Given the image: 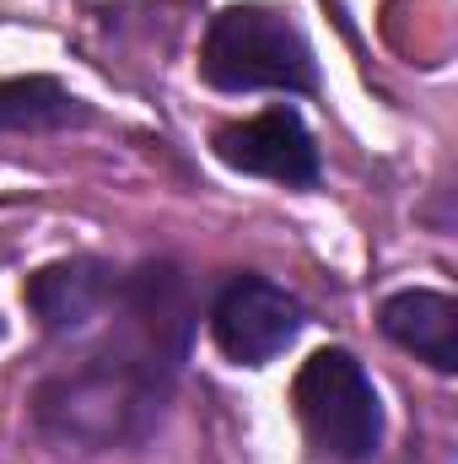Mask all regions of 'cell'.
<instances>
[{
	"label": "cell",
	"instance_id": "6",
	"mask_svg": "<svg viewBox=\"0 0 458 464\" xmlns=\"http://www.w3.org/2000/svg\"><path fill=\"white\" fill-rule=\"evenodd\" d=\"M119 276L98 259H60L43 265L27 281V308L38 314V324L49 335H81L92 324H103V314L114 308Z\"/></svg>",
	"mask_w": 458,
	"mask_h": 464
},
{
	"label": "cell",
	"instance_id": "1",
	"mask_svg": "<svg viewBox=\"0 0 458 464\" xmlns=\"http://www.w3.org/2000/svg\"><path fill=\"white\" fill-rule=\"evenodd\" d=\"M167 383H173L167 372L103 346L81 367H65L38 383L33 421H38V432H49L54 443H71V449H124L157 427V416L167 405Z\"/></svg>",
	"mask_w": 458,
	"mask_h": 464
},
{
	"label": "cell",
	"instance_id": "3",
	"mask_svg": "<svg viewBox=\"0 0 458 464\" xmlns=\"http://www.w3.org/2000/svg\"><path fill=\"white\" fill-rule=\"evenodd\" d=\"M297 421L313 438V449L335 464H361L377 454L383 443V405L372 378L361 372V362L350 351H313L297 372L291 389Z\"/></svg>",
	"mask_w": 458,
	"mask_h": 464
},
{
	"label": "cell",
	"instance_id": "4",
	"mask_svg": "<svg viewBox=\"0 0 458 464\" xmlns=\"http://www.w3.org/2000/svg\"><path fill=\"white\" fill-rule=\"evenodd\" d=\"M297 330H302V303L286 286L264 281V276L227 281L216 308H211L216 346L227 351L232 362H243V367H264L270 356H281L297 341Z\"/></svg>",
	"mask_w": 458,
	"mask_h": 464
},
{
	"label": "cell",
	"instance_id": "8",
	"mask_svg": "<svg viewBox=\"0 0 458 464\" xmlns=\"http://www.w3.org/2000/svg\"><path fill=\"white\" fill-rule=\"evenodd\" d=\"M81 119V103L54 76H16L0 82V130H54Z\"/></svg>",
	"mask_w": 458,
	"mask_h": 464
},
{
	"label": "cell",
	"instance_id": "7",
	"mask_svg": "<svg viewBox=\"0 0 458 464\" xmlns=\"http://www.w3.org/2000/svg\"><path fill=\"white\" fill-rule=\"evenodd\" d=\"M383 335L437 372H458V303L448 292H399L383 303Z\"/></svg>",
	"mask_w": 458,
	"mask_h": 464
},
{
	"label": "cell",
	"instance_id": "5",
	"mask_svg": "<svg viewBox=\"0 0 458 464\" xmlns=\"http://www.w3.org/2000/svg\"><path fill=\"white\" fill-rule=\"evenodd\" d=\"M216 157L237 173L275 179V184H291V189H308L319 179V146L291 109H264V114L243 119V124L216 130Z\"/></svg>",
	"mask_w": 458,
	"mask_h": 464
},
{
	"label": "cell",
	"instance_id": "2",
	"mask_svg": "<svg viewBox=\"0 0 458 464\" xmlns=\"http://www.w3.org/2000/svg\"><path fill=\"white\" fill-rule=\"evenodd\" d=\"M200 76L222 92H313L319 60L297 22L270 5H227L200 49Z\"/></svg>",
	"mask_w": 458,
	"mask_h": 464
}]
</instances>
